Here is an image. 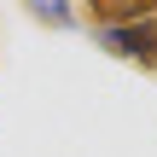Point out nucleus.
I'll list each match as a JSON object with an SVG mask.
<instances>
[{"mask_svg":"<svg viewBox=\"0 0 157 157\" xmlns=\"http://www.w3.org/2000/svg\"><path fill=\"white\" fill-rule=\"evenodd\" d=\"M99 47L122 64H140V70H157V17H140V23H117V29H99Z\"/></svg>","mask_w":157,"mask_h":157,"instance_id":"nucleus-1","label":"nucleus"},{"mask_svg":"<svg viewBox=\"0 0 157 157\" xmlns=\"http://www.w3.org/2000/svg\"><path fill=\"white\" fill-rule=\"evenodd\" d=\"M82 6H87V23L93 29H117V23L157 17V0H82Z\"/></svg>","mask_w":157,"mask_h":157,"instance_id":"nucleus-2","label":"nucleus"},{"mask_svg":"<svg viewBox=\"0 0 157 157\" xmlns=\"http://www.w3.org/2000/svg\"><path fill=\"white\" fill-rule=\"evenodd\" d=\"M29 12H35L41 23H52V29H70V23H76V12H70L64 0H29Z\"/></svg>","mask_w":157,"mask_h":157,"instance_id":"nucleus-3","label":"nucleus"}]
</instances>
